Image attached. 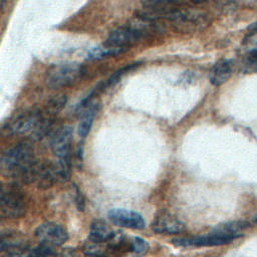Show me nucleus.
<instances>
[{
  "mask_svg": "<svg viewBox=\"0 0 257 257\" xmlns=\"http://www.w3.org/2000/svg\"><path fill=\"white\" fill-rule=\"evenodd\" d=\"M134 255H142L148 252L150 246L149 243L141 237H132Z\"/></svg>",
  "mask_w": 257,
  "mask_h": 257,
  "instance_id": "obj_21",
  "label": "nucleus"
},
{
  "mask_svg": "<svg viewBox=\"0 0 257 257\" xmlns=\"http://www.w3.org/2000/svg\"><path fill=\"white\" fill-rule=\"evenodd\" d=\"M37 166L34 149L31 144L26 142L14 145L1 156L2 175L11 179L16 185L35 182Z\"/></svg>",
  "mask_w": 257,
  "mask_h": 257,
  "instance_id": "obj_1",
  "label": "nucleus"
},
{
  "mask_svg": "<svg viewBox=\"0 0 257 257\" xmlns=\"http://www.w3.org/2000/svg\"><path fill=\"white\" fill-rule=\"evenodd\" d=\"M35 183H37V186L40 189H48L57 183H62L56 164L50 162L38 163Z\"/></svg>",
  "mask_w": 257,
  "mask_h": 257,
  "instance_id": "obj_12",
  "label": "nucleus"
},
{
  "mask_svg": "<svg viewBox=\"0 0 257 257\" xmlns=\"http://www.w3.org/2000/svg\"><path fill=\"white\" fill-rule=\"evenodd\" d=\"M71 141L72 132L69 126H60L52 134L50 145L58 160L70 158Z\"/></svg>",
  "mask_w": 257,
  "mask_h": 257,
  "instance_id": "obj_11",
  "label": "nucleus"
},
{
  "mask_svg": "<svg viewBox=\"0 0 257 257\" xmlns=\"http://www.w3.org/2000/svg\"><path fill=\"white\" fill-rule=\"evenodd\" d=\"M56 252L54 248L44 244H39L35 247H27L24 249L3 253L2 257H53Z\"/></svg>",
  "mask_w": 257,
  "mask_h": 257,
  "instance_id": "obj_16",
  "label": "nucleus"
},
{
  "mask_svg": "<svg viewBox=\"0 0 257 257\" xmlns=\"http://www.w3.org/2000/svg\"><path fill=\"white\" fill-rule=\"evenodd\" d=\"M56 257H75L74 250H71L70 248H65L61 252L55 254Z\"/></svg>",
  "mask_w": 257,
  "mask_h": 257,
  "instance_id": "obj_24",
  "label": "nucleus"
},
{
  "mask_svg": "<svg viewBox=\"0 0 257 257\" xmlns=\"http://www.w3.org/2000/svg\"><path fill=\"white\" fill-rule=\"evenodd\" d=\"M152 229L158 234H180L186 231V226L175 215L162 211L156 216Z\"/></svg>",
  "mask_w": 257,
  "mask_h": 257,
  "instance_id": "obj_10",
  "label": "nucleus"
},
{
  "mask_svg": "<svg viewBox=\"0 0 257 257\" xmlns=\"http://www.w3.org/2000/svg\"><path fill=\"white\" fill-rule=\"evenodd\" d=\"M35 236L41 244L52 248L61 246L68 239L66 229L53 222H46L39 225L35 230Z\"/></svg>",
  "mask_w": 257,
  "mask_h": 257,
  "instance_id": "obj_8",
  "label": "nucleus"
},
{
  "mask_svg": "<svg viewBox=\"0 0 257 257\" xmlns=\"http://www.w3.org/2000/svg\"><path fill=\"white\" fill-rule=\"evenodd\" d=\"M98 108H99V104L97 102H91L89 103V105H87L84 112L82 113L81 119L77 126V133L79 137L85 138L89 134L94 117L98 111Z\"/></svg>",
  "mask_w": 257,
  "mask_h": 257,
  "instance_id": "obj_17",
  "label": "nucleus"
},
{
  "mask_svg": "<svg viewBox=\"0 0 257 257\" xmlns=\"http://www.w3.org/2000/svg\"><path fill=\"white\" fill-rule=\"evenodd\" d=\"M107 216L114 225L119 227L137 230H141L146 227V221L144 217L140 213L132 210L113 208L108 211Z\"/></svg>",
  "mask_w": 257,
  "mask_h": 257,
  "instance_id": "obj_9",
  "label": "nucleus"
},
{
  "mask_svg": "<svg viewBox=\"0 0 257 257\" xmlns=\"http://www.w3.org/2000/svg\"><path fill=\"white\" fill-rule=\"evenodd\" d=\"M84 72V66L77 62L54 64L46 72V83L51 88L66 87L81 78Z\"/></svg>",
  "mask_w": 257,
  "mask_h": 257,
  "instance_id": "obj_4",
  "label": "nucleus"
},
{
  "mask_svg": "<svg viewBox=\"0 0 257 257\" xmlns=\"http://www.w3.org/2000/svg\"><path fill=\"white\" fill-rule=\"evenodd\" d=\"M27 199L16 184L2 185L0 192V215L4 219H17L25 215Z\"/></svg>",
  "mask_w": 257,
  "mask_h": 257,
  "instance_id": "obj_3",
  "label": "nucleus"
},
{
  "mask_svg": "<svg viewBox=\"0 0 257 257\" xmlns=\"http://www.w3.org/2000/svg\"><path fill=\"white\" fill-rule=\"evenodd\" d=\"M233 73V63L229 59L218 61L210 70V81L213 85H221L225 83Z\"/></svg>",
  "mask_w": 257,
  "mask_h": 257,
  "instance_id": "obj_14",
  "label": "nucleus"
},
{
  "mask_svg": "<svg viewBox=\"0 0 257 257\" xmlns=\"http://www.w3.org/2000/svg\"><path fill=\"white\" fill-rule=\"evenodd\" d=\"M67 98L65 95H55L53 98H51L47 105H46V113L48 116H51L53 114H57L66 104Z\"/></svg>",
  "mask_w": 257,
  "mask_h": 257,
  "instance_id": "obj_19",
  "label": "nucleus"
},
{
  "mask_svg": "<svg viewBox=\"0 0 257 257\" xmlns=\"http://www.w3.org/2000/svg\"><path fill=\"white\" fill-rule=\"evenodd\" d=\"M236 237L229 236L226 234H222L215 230H212L207 235L202 236H193V237H183L176 238L173 240V243L176 246H184V247H207V246H220L231 243Z\"/></svg>",
  "mask_w": 257,
  "mask_h": 257,
  "instance_id": "obj_7",
  "label": "nucleus"
},
{
  "mask_svg": "<svg viewBox=\"0 0 257 257\" xmlns=\"http://www.w3.org/2000/svg\"><path fill=\"white\" fill-rule=\"evenodd\" d=\"M52 125L51 116H44L39 111H26L8 121L3 126V133L7 136H24L40 140L48 134Z\"/></svg>",
  "mask_w": 257,
  "mask_h": 257,
  "instance_id": "obj_2",
  "label": "nucleus"
},
{
  "mask_svg": "<svg viewBox=\"0 0 257 257\" xmlns=\"http://www.w3.org/2000/svg\"><path fill=\"white\" fill-rule=\"evenodd\" d=\"M27 247H29L27 241L19 233L15 231H7L1 233L0 249L3 253L20 250Z\"/></svg>",
  "mask_w": 257,
  "mask_h": 257,
  "instance_id": "obj_15",
  "label": "nucleus"
},
{
  "mask_svg": "<svg viewBox=\"0 0 257 257\" xmlns=\"http://www.w3.org/2000/svg\"><path fill=\"white\" fill-rule=\"evenodd\" d=\"M171 22L181 31H198L210 25V17L207 13L198 10H182L177 8Z\"/></svg>",
  "mask_w": 257,
  "mask_h": 257,
  "instance_id": "obj_6",
  "label": "nucleus"
},
{
  "mask_svg": "<svg viewBox=\"0 0 257 257\" xmlns=\"http://www.w3.org/2000/svg\"><path fill=\"white\" fill-rule=\"evenodd\" d=\"M147 34H149V32L141 27L135 20L128 25L118 27L111 31L103 44L111 47L130 49L132 45L139 42Z\"/></svg>",
  "mask_w": 257,
  "mask_h": 257,
  "instance_id": "obj_5",
  "label": "nucleus"
},
{
  "mask_svg": "<svg viewBox=\"0 0 257 257\" xmlns=\"http://www.w3.org/2000/svg\"><path fill=\"white\" fill-rule=\"evenodd\" d=\"M246 65L248 69L257 72V49H254L249 53L247 57Z\"/></svg>",
  "mask_w": 257,
  "mask_h": 257,
  "instance_id": "obj_22",
  "label": "nucleus"
},
{
  "mask_svg": "<svg viewBox=\"0 0 257 257\" xmlns=\"http://www.w3.org/2000/svg\"><path fill=\"white\" fill-rule=\"evenodd\" d=\"M252 221H253V223L257 224V213L252 217Z\"/></svg>",
  "mask_w": 257,
  "mask_h": 257,
  "instance_id": "obj_25",
  "label": "nucleus"
},
{
  "mask_svg": "<svg viewBox=\"0 0 257 257\" xmlns=\"http://www.w3.org/2000/svg\"><path fill=\"white\" fill-rule=\"evenodd\" d=\"M128 49L124 48H118V47H111L107 46L105 44L97 47H93L87 51L86 54V59L88 60H101L103 58L111 57V56H116L119 54L124 53Z\"/></svg>",
  "mask_w": 257,
  "mask_h": 257,
  "instance_id": "obj_18",
  "label": "nucleus"
},
{
  "mask_svg": "<svg viewBox=\"0 0 257 257\" xmlns=\"http://www.w3.org/2000/svg\"><path fill=\"white\" fill-rule=\"evenodd\" d=\"M139 64H140V63H132V64H128V65L122 67L121 69H118V70L115 71L109 78H107V79L103 82V84L100 86V89L103 90V89H105V88L108 87V86L114 85V84L120 79V77H121L124 73H126V72H128L130 70L134 69V68L137 67Z\"/></svg>",
  "mask_w": 257,
  "mask_h": 257,
  "instance_id": "obj_20",
  "label": "nucleus"
},
{
  "mask_svg": "<svg viewBox=\"0 0 257 257\" xmlns=\"http://www.w3.org/2000/svg\"><path fill=\"white\" fill-rule=\"evenodd\" d=\"M75 188V204L77 207L78 211H83L84 210V206H85V202H84V197L81 194L80 190L78 189L77 186L74 187Z\"/></svg>",
  "mask_w": 257,
  "mask_h": 257,
  "instance_id": "obj_23",
  "label": "nucleus"
},
{
  "mask_svg": "<svg viewBox=\"0 0 257 257\" xmlns=\"http://www.w3.org/2000/svg\"><path fill=\"white\" fill-rule=\"evenodd\" d=\"M116 238L114 230L101 220L91 223L88 233V240L93 243H109Z\"/></svg>",
  "mask_w": 257,
  "mask_h": 257,
  "instance_id": "obj_13",
  "label": "nucleus"
}]
</instances>
